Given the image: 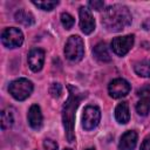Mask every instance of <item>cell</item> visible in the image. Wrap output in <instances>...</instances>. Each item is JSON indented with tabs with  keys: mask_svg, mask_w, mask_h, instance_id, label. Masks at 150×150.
<instances>
[{
	"mask_svg": "<svg viewBox=\"0 0 150 150\" xmlns=\"http://www.w3.org/2000/svg\"><path fill=\"white\" fill-rule=\"evenodd\" d=\"M102 23L110 32H120L131 23V14L125 6L112 5L104 9Z\"/></svg>",
	"mask_w": 150,
	"mask_h": 150,
	"instance_id": "cell-2",
	"label": "cell"
},
{
	"mask_svg": "<svg viewBox=\"0 0 150 150\" xmlns=\"http://www.w3.org/2000/svg\"><path fill=\"white\" fill-rule=\"evenodd\" d=\"M49 93L52 94L53 97H59L62 94V87L60 83H53L49 88Z\"/></svg>",
	"mask_w": 150,
	"mask_h": 150,
	"instance_id": "cell-21",
	"label": "cell"
},
{
	"mask_svg": "<svg viewBox=\"0 0 150 150\" xmlns=\"http://www.w3.org/2000/svg\"><path fill=\"white\" fill-rule=\"evenodd\" d=\"M138 96L141 98L136 104V110L141 116H146L150 111V90L146 88L141 89Z\"/></svg>",
	"mask_w": 150,
	"mask_h": 150,
	"instance_id": "cell-11",
	"label": "cell"
},
{
	"mask_svg": "<svg viewBox=\"0 0 150 150\" xmlns=\"http://www.w3.org/2000/svg\"><path fill=\"white\" fill-rule=\"evenodd\" d=\"M28 123L33 129H40L42 125V114L38 104H33L28 110Z\"/></svg>",
	"mask_w": 150,
	"mask_h": 150,
	"instance_id": "cell-12",
	"label": "cell"
},
{
	"mask_svg": "<svg viewBox=\"0 0 150 150\" xmlns=\"http://www.w3.org/2000/svg\"><path fill=\"white\" fill-rule=\"evenodd\" d=\"M137 143V134L132 130L124 132L121 137L118 149L120 150H134Z\"/></svg>",
	"mask_w": 150,
	"mask_h": 150,
	"instance_id": "cell-13",
	"label": "cell"
},
{
	"mask_svg": "<svg viewBox=\"0 0 150 150\" xmlns=\"http://www.w3.org/2000/svg\"><path fill=\"white\" fill-rule=\"evenodd\" d=\"M93 54L101 62H109L111 60L110 54H109V50H108V47H107V45L104 42L97 43L94 47V49H93Z\"/></svg>",
	"mask_w": 150,
	"mask_h": 150,
	"instance_id": "cell-15",
	"label": "cell"
},
{
	"mask_svg": "<svg viewBox=\"0 0 150 150\" xmlns=\"http://www.w3.org/2000/svg\"><path fill=\"white\" fill-rule=\"evenodd\" d=\"M33 4L43 9V11H52L54 9V7H56L59 5V1H52V0H46V1H33Z\"/></svg>",
	"mask_w": 150,
	"mask_h": 150,
	"instance_id": "cell-19",
	"label": "cell"
},
{
	"mask_svg": "<svg viewBox=\"0 0 150 150\" xmlns=\"http://www.w3.org/2000/svg\"><path fill=\"white\" fill-rule=\"evenodd\" d=\"M61 22L66 29H70L74 26V18L69 13H62L61 14Z\"/></svg>",
	"mask_w": 150,
	"mask_h": 150,
	"instance_id": "cell-20",
	"label": "cell"
},
{
	"mask_svg": "<svg viewBox=\"0 0 150 150\" xmlns=\"http://www.w3.org/2000/svg\"><path fill=\"white\" fill-rule=\"evenodd\" d=\"M109 95L114 98H121L127 96L130 91V84L123 79H115L108 86Z\"/></svg>",
	"mask_w": 150,
	"mask_h": 150,
	"instance_id": "cell-8",
	"label": "cell"
},
{
	"mask_svg": "<svg viewBox=\"0 0 150 150\" xmlns=\"http://www.w3.org/2000/svg\"><path fill=\"white\" fill-rule=\"evenodd\" d=\"M69 96L68 100L64 102L62 108V121L64 127V132L67 141L69 143L74 142L75 134H74V122H75V111L83 97H86L84 93H80L75 87L68 86Z\"/></svg>",
	"mask_w": 150,
	"mask_h": 150,
	"instance_id": "cell-1",
	"label": "cell"
},
{
	"mask_svg": "<svg viewBox=\"0 0 150 150\" xmlns=\"http://www.w3.org/2000/svg\"><path fill=\"white\" fill-rule=\"evenodd\" d=\"M1 41L7 48H16L20 47L23 42V34L19 28L11 27L6 28L1 34Z\"/></svg>",
	"mask_w": 150,
	"mask_h": 150,
	"instance_id": "cell-5",
	"label": "cell"
},
{
	"mask_svg": "<svg viewBox=\"0 0 150 150\" xmlns=\"http://www.w3.org/2000/svg\"><path fill=\"white\" fill-rule=\"evenodd\" d=\"M45 62V52L40 48H35L30 50L28 54V66L33 71L41 70Z\"/></svg>",
	"mask_w": 150,
	"mask_h": 150,
	"instance_id": "cell-10",
	"label": "cell"
},
{
	"mask_svg": "<svg viewBox=\"0 0 150 150\" xmlns=\"http://www.w3.org/2000/svg\"><path fill=\"white\" fill-rule=\"evenodd\" d=\"M14 123V116L12 110L6 109L1 112V127L2 129H9Z\"/></svg>",
	"mask_w": 150,
	"mask_h": 150,
	"instance_id": "cell-17",
	"label": "cell"
},
{
	"mask_svg": "<svg viewBox=\"0 0 150 150\" xmlns=\"http://www.w3.org/2000/svg\"><path fill=\"white\" fill-rule=\"evenodd\" d=\"M83 53H84V49H83L82 39L77 35H71L66 42V47H64L66 57L73 62H77L82 59Z\"/></svg>",
	"mask_w": 150,
	"mask_h": 150,
	"instance_id": "cell-3",
	"label": "cell"
},
{
	"mask_svg": "<svg viewBox=\"0 0 150 150\" xmlns=\"http://www.w3.org/2000/svg\"><path fill=\"white\" fill-rule=\"evenodd\" d=\"M139 150H150V135H148L144 138V141H143Z\"/></svg>",
	"mask_w": 150,
	"mask_h": 150,
	"instance_id": "cell-24",
	"label": "cell"
},
{
	"mask_svg": "<svg viewBox=\"0 0 150 150\" xmlns=\"http://www.w3.org/2000/svg\"><path fill=\"white\" fill-rule=\"evenodd\" d=\"M80 28L84 34H90L95 29V20L87 7L80 8Z\"/></svg>",
	"mask_w": 150,
	"mask_h": 150,
	"instance_id": "cell-9",
	"label": "cell"
},
{
	"mask_svg": "<svg viewBox=\"0 0 150 150\" xmlns=\"http://www.w3.org/2000/svg\"><path fill=\"white\" fill-rule=\"evenodd\" d=\"M101 118V111L95 105H88L83 110L82 115V125L86 130H93L97 127Z\"/></svg>",
	"mask_w": 150,
	"mask_h": 150,
	"instance_id": "cell-6",
	"label": "cell"
},
{
	"mask_svg": "<svg viewBox=\"0 0 150 150\" xmlns=\"http://www.w3.org/2000/svg\"><path fill=\"white\" fill-rule=\"evenodd\" d=\"M132 46H134V35L117 36L111 41V49L118 56L125 55L131 49Z\"/></svg>",
	"mask_w": 150,
	"mask_h": 150,
	"instance_id": "cell-7",
	"label": "cell"
},
{
	"mask_svg": "<svg viewBox=\"0 0 150 150\" xmlns=\"http://www.w3.org/2000/svg\"><path fill=\"white\" fill-rule=\"evenodd\" d=\"M64 150H71V149H68V148H67V149H64Z\"/></svg>",
	"mask_w": 150,
	"mask_h": 150,
	"instance_id": "cell-25",
	"label": "cell"
},
{
	"mask_svg": "<svg viewBox=\"0 0 150 150\" xmlns=\"http://www.w3.org/2000/svg\"><path fill=\"white\" fill-rule=\"evenodd\" d=\"M89 6L95 9V11H102L103 7H104V2L101 1V0H94V1H90L89 2Z\"/></svg>",
	"mask_w": 150,
	"mask_h": 150,
	"instance_id": "cell-23",
	"label": "cell"
},
{
	"mask_svg": "<svg viewBox=\"0 0 150 150\" xmlns=\"http://www.w3.org/2000/svg\"><path fill=\"white\" fill-rule=\"evenodd\" d=\"M115 117L118 123L125 124L130 120V114H129V107L127 102H121L116 109H115Z\"/></svg>",
	"mask_w": 150,
	"mask_h": 150,
	"instance_id": "cell-14",
	"label": "cell"
},
{
	"mask_svg": "<svg viewBox=\"0 0 150 150\" xmlns=\"http://www.w3.org/2000/svg\"><path fill=\"white\" fill-rule=\"evenodd\" d=\"M43 148L45 150H57V143L53 139H45Z\"/></svg>",
	"mask_w": 150,
	"mask_h": 150,
	"instance_id": "cell-22",
	"label": "cell"
},
{
	"mask_svg": "<svg viewBox=\"0 0 150 150\" xmlns=\"http://www.w3.org/2000/svg\"><path fill=\"white\" fill-rule=\"evenodd\" d=\"M14 16H15V20L18 22H20V23H22L25 26H30V25L34 23V16H33V14L30 12L26 11V9H19V11H16V13H15Z\"/></svg>",
	"mask_w": 150,
	"mask_h": 150,
	"instance_id": "cell-16",
	"label": "cell"
},
{
	"mask_svg": "<svg viewBox=\"0 0 150 150\" xmlns=\"http://www.w3.org/2000/svg\"><path fill=\"white\" fill-rule=\"evenodd\" d=\"M135 71L142 77H150V66L148 62L142 61L135 64Z\"/></svg>",
	"mask_w": 150,
	"mask_h": 150,
	"instance_id": "cell-18",
	"label": "cell"
},
{
	"mask_svg": "<svg viewBox=\"0 0 150 150\" xmlns=\"http://www.w3.org/2000/svg\"><path fill=\"white\" fill-rule=\"evenodd\" d=\"M87 150H94V149H87Z\"/></svg>",
	"mask_w": 150,
	"mask_h": 150,
	"instance_id": "cell-26",
	"label": "cell"
},
{
	"mask_svg": "<svg viewBox=\"0 0 150 150\" xmlns=\"http://www.w3.org/2000/svg\"><path fill=\"white\" fill-rule=\"evenodd\" d=\"M9 94L18 101L26 100L33 91V83L27 79H18L8 87Z\"/></svg>",
	"mask_w": 150,
	"mask_h": 150,
	"instance_id": "cell-4",
	"label": "cell"
}]
</instances>
